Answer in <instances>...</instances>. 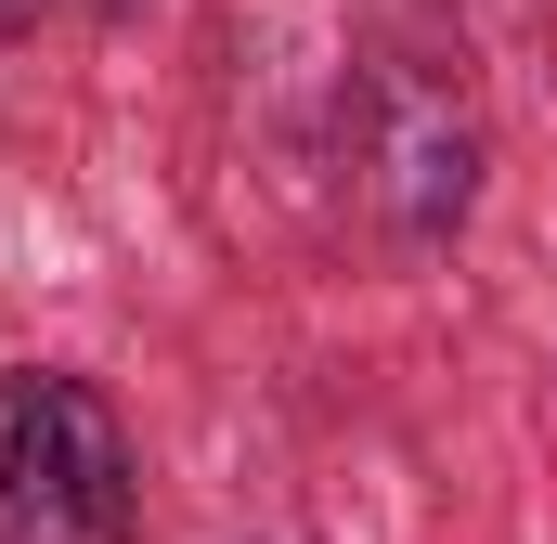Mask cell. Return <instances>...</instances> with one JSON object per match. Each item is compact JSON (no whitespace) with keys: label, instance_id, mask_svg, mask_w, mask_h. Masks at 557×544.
<instances>
[{"label":"cell","instance_id":"1","mask_svg":"<svg viewBox=\"0 0 557 544\" xmlns=\"http://www.w3.org/2000/svg\"><path fill=\"white\" fill-rule=\"evenodd\" d=\"M0 544H131V441L78 376H0Z\"/></svg>","mask_w":557,"mask_h":544},{"label":"cell","instance_id":"2","mask_svg":"<svg viewBox=\"0 0 557 544\" xmlns=\"http://www.w3.org/2000/svg\"><path fill=\"white\" fill-rule=\"evenodd\" d=\"M350 182H363V208L389 221V234H441L454 208H467V182H480V131H467V104L416 78V65H376L363 91H350Z\"/></svg>","mask_w":557,"mask_h":544}]
</instances>
